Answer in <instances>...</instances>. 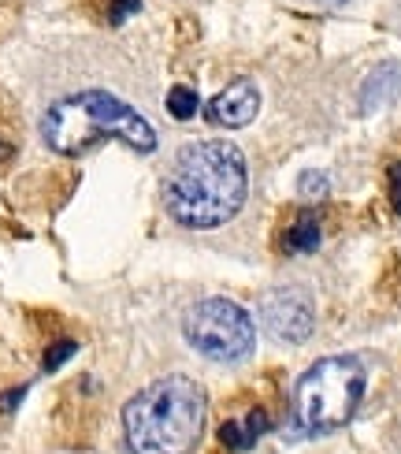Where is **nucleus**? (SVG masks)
<instances>
[{
  "label": "nucleus",
  "mask_w": 401,
  "mask_h": 454,
  "mask_svg": "<svg viewBox=\"0 0 401 454\" xmlns=\"http://www.w3.org/2000/svg\"><path fill=\"white\" fill-rule=\"evenodd\" d=\"M397 90H401V64L397 60H387V64H379L372 74H368V82L365 90H360V112H379L383 105H390L397 98Z\"/></svg>",
  "instance_id": "nucleus-9"
},
{
  "label": "nucleus",
  "mask_w": 401,
  "mask_h": 454,
  "mask_svg": "<svg viewBox=\"0 0 401 454\" xmlns=\"http://www.w3.org/2000/svg\"><path fill=\"white\" fill-rule=\"evenodd\" d=\"M368 387V369L353 354L320 357L294 387L290 436H328L346 425Z\"/></svg>",
  "instance_id": "nucleus-4"
},
{
  "label": "nucleus",
  "mask_w": 401,
  "mask_h": 454,
  "mask_svg": "<svg viewBox=\"0 0 401 454\" xmlns=\"http://www.w3.org/2000/svg\"><path fill=\"white\" fill-rule=\"evenodd\" d=\"M208 418L204 387L189 376H164L123 406V440L130 454H189Z\"/></svg>",
  "instance_id": "nucleus-3"
},
{
  "label": "nucleus",
  "mask_w": 401,
  "mask_h": 454,
  "mask_svg": "<svg viewBox=\"0 0 401 454\" xmlns=\"http://www.w3.org/2000/svg\"><path fill=\"white\" fill-rule=\"evenodd\" d=\"M260 112V90L253 79H235L227 90H220L212 101L204 105V116L208 123L227 127V130H238V127H250Z\"/></svg>",
  "instance_id": "nucleus-7"
},
{
  "label": "nucleus",
  "mask_w": 401,
  "mask_h": 454,
  "mask_svg": "<svg viewBox=\"0 0 401 454\" xmlns=\"http://www.w3.org/2000/svg\"><path fill=\"white\" fill-rule=\"evenodd\" d=\"M267 432H272V418H267L264 410H250V413H242V418H231L220 425V443L231 450H250Z\"/></svg>",
  "instance_id": "nucleus-8"
},
{
  "label": "nucleus",
  "mask_w": 401,
  "mask_h": 454,
  "mask_svg": "<svg viewBox=\"0 0 401 454\" xmlns=\"http://www.w3.org/2000/svg\"><path fill=\"white\" fill-rule=\"evenodd\" d=\"M167 112H171V116H175L179 123L194 120V116H197V90H189V86L167 90Z\"/></svg>",
  "instance_id": "nucleus-11"
},
{
  "label": "nucleus",
  "mask_w": 401,
  "mask_h": 454,
  "mask_svg": "<svg viewBox=\"0 0 401 454\" xmlns=\"http://www.w3.org/2000/svg\"><path fill=\"white\" fill-rule=\"evenodd\" d=\"M182 335L208 362H245L257 347V325L238 301L231 298H204L189 306L182 320Z\"/></svg>",
  "instance_id": "nucleus-5"
},
{
  "label": "nucleus",
  "mask_w": 401,
  "mask_h": 454,
  "mask_svg": "<svg viewBox=\"0 0 401 454\" xmlns=\"http://www.w3.org/2000/svg\"><path fill=\"white\" fill-rule=\"evenodd\" d=\"M245 194H250V176H245V157L238 145L189 142L179 149L167 172L164 209L189 231H208L238 216Z\"/></svg>",
  "instance_id": "nucleus-1"
},
{
  "label": "nucleus",
  "mask_w": 401,
  "mask_h": 454,
  "mask_svg": "<svg viewBox=\"0 0 401 454\" xmlns=\"http://www.w3.org/2000/svg\"><path fill=\"white\" fill-rule=\"evenodd\" d=\"M320 4H328V8H342V4H346V0H320Z\"/></svg>",
  "instance_id": "nucleus-18"
},
{
  "label": "nucleus",
  "mask_w": 401,
  "mask_h": 454,
  "mask_svg": "<svg viewBox=\"0 0 401 454\" xmlns=\"http://www.w3.org/2000/svg\"><path fill=\"white\" fill-rule=\"evenodd\" d=\"M260 325L279 343H305L316 328L312 294L301 287H275L260 298Z\"/></svg>",
  "instance_id": "nucleus-6"
},
{
  "label": "nucleus",
  "mask_w": 401,
  "mask_h": 454,
  "mask_svg": "<svg viewBox=\"0 0 401 454\" xmlns=\"http://www.w3.org/2000/svg\"><path fill=\"white\" fill-rule=\"evenodd\" d=\"M387 191H390V205H394V213L401 216V160L390 164V172H387Z\"/></svg>",
  "instance_id": "nucleus-15"
},
{
  "label": "nucleus",
  "mask_w": 401,
  "mask_h": 454,
  "mask_svg": "<svg viewBox=\"0 0 401 454\" xmlns=\"http://www.w3.org/2000/svg\"><path fill=\"white\" fill-rule=\"evenodd\" d=\"M12 157V145L8 142H0V160H8Z\"/></svg>",
  "instance_id": "nucleus-17"
},
{
  "label": "nucleus",
  "mask_w": 401,
  "mask_h": 454,
  "mask_svg": "<svg viewBox=\"0 0 401 454\" xmlns=\"http://www.w3.org/2000/svg\"><path fill=\"white\" fill-rule=\"evenodd\" d=\"M138 8H142L138 0H108V12H104V19H108L112 27H120V23H127V19H130L134 12H138Z\"/></svg>",
  "instance_id": "nucleus-14"
},
{
  "label": "nucleus",
  "mask_w": 401,
  "mask_h": 454,
  "mask_svg": "<svg viewBox=\"0 0 401 454\" xmlns=\"http://www.w3.org/2000/svg\"><path fill=\"white\" fill-rule=\"evenodd\" d=\"M320 246V220L312 209H305L297 213V220L286 227V235H282V250L286 254H312Z\"/></svg>",
  "instance_id": "nucleus-10"
},
{
  "label": "nucleus",
  "mask_w": 401,
  "mask_h": 454,
  "mask_svg": "<svg viewBox=\"0 0 401 454\" xmlns=\"http://www.w3.org/2000/svg\"><path fill=\"white\" fill-rule=\"evenodd\" d=\"M328 176L323 172H305L301 176V183H297V191H301V198L305 201H316V198H328Z\"/></svg>",
  "instance_id": "nucleus-12"
},
{
  "label": "nucleus",
  "mask_w": 401,
  "mask_h": 454,
  "mask_svg": "<svg viewBox=\"0 0 401 454\" xmlns=\"http://www.w3.org/2000/svg\"><path fill=\"white\" fill-rule=\"evenodd\" d=\"M42 142L64 157L89 153L101 142H123L134 153H152L160 145L157 127L112 90H79L52 101L42 116Z\"/></svg>",
  "instance_id": "nucleus-2"
},
{
  "label": "nucleus",
  "mask_w": 401,
  "mask_h": 454,
  "mask_svg": "<svg viewBox=\"0 0 401 454\" xmlns=\"http://www.w3.org/2000/svg\"><path fill=\"white\" fill-rule=\"evenodd\" d=\"M23 399H27V384H19V387L4 391V395H0V413H12Z\"/></svg>",
  "instance_id": "nucleus-16"
},
{
  "label": "nucleus",
  "mask_w": 401,
  "mask_h": 454,
  "mask_svg": "<svg viewBox=\"0 0 401 454\" xmlns=\"http://www.w3.org/2000/svg\"><path fill=\"white\" fill-rule=\"evenodd\" d=\"M74 350H79V343H74V339H60V343H56V347H49V350H45V362H42V369H45V372H56V369H60V365L67 362V357H71Z\"/></svg>",
  "instance_id": "nucleus-13"
}]
</instances>
